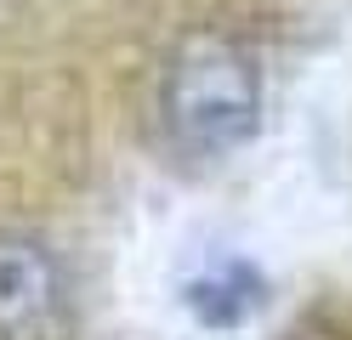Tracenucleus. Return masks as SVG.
Returning a JSON list of instances; mask_svg holds the SVG:
<instances>
[{
  "label": "nucleus",
  "instance_id": "f257e3e1",
  "mask_svg": "<svg viewBox=\"0 0 352 340\" xmlns=\"http://www.w3.org/2000/svg\"><path fill=\"white\" fill-rule=\"evenodd\" d=\"M261 120V74L245 45L193 34L165 74V125L188 153H228Z\"/></svg>",
  "mask_w": 352,
  "mask_h": 340
},
{
  "label": "nucleus",
  "instance_id": "f03ea898",
  "mask_svg": "<svg viewBox=\"0 0 352 340\" xmlns=\"http://www.w3.org/2000/svg\"><path fill=\"white\" fill-rule=\"evenodd\" d=\"M63 306L57 256L29 233H0V340H57Z\"/></svg>",
  "mask_w": 352,
  "mask_h": 340
},
{
  "label": "nucleus",
  "instance_id": "7ed1b4c3",
  "mask_svg": "<svg viewBox=\"0 0 352 340\" xmlns=\"http://www.w3.org/2000/svg\"><path fill=\"white\" fill-rule=\"evenodd\" d=\"M256 306H261V278L245 261H216L188 284V312L210 329H239Z\"/></svg>",
  "mask_w": 352,
  "mask_h": 340
}]
</instances>
